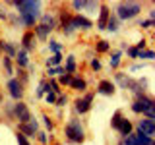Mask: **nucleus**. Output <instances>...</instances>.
I'll return each instance as SVG.
<instances>
[{
	"mask_svg": "<svg viewBox=\"0 0 155 145\" xmlns=\"http://www.w3.org/2000/svg\"><path fill=\"white\" fill-rule=\"evenodd\" d=\"M64 134L70 143H84L85 141V132H84V126L80 124V120H70L64 128Z\"/></svg>",
	"mask_w": 155,
	"mask_h": 145,
	"instance_id": "f257e3e1",
	"label": "nucleus"
},
{
	"mask_svg": "<svg viewBox=\"0 0 155 145\" xmlns=\"http://www.w3.org/2000/svg\"><path fill=\"white\" fill-rule=\"evenodd\" d=\"M134 112H142L145 114L149 120H155V108H153V99L151 97H145V95H138V101L132 105Z\"/></svg>",
	"mask_w": 155,
	"mask_h": 145,
	"instance_id": "f03ea898",
	"label": "nucleus"
},
{
	"mask_svg": "<svg viewBox=\"0 0 155 145\" xmlns=\"http://www.w3.org/2000/svg\"><path fill=\"white\" fill-rule=\"evenodd\" d=\"M14 6L18 8L19 16H31V18H39L41 16V2L35 0V2H31V0H23V2H12Z\"/></svg>",
	"mask_w": 155,
	"mask_h": 145,
	"instance_id": "7ed1b4c3",
	"label": "nucleus"
},
{
	"mask_svg": "<svg viewBox=\"0 0 155 145\" xmlns=\"http://www.w3.org/2000/svg\"><path fill=\"white\" fill-rule=\"evenodd\" d=\"M110 126H113V128H114V130H116V132H118L120 135H122V137H126V135H130V134H132V128H134V126H132V122H130L128 118H124L120 110H116V112L113 114Z\"/></svg>",
	"mask_w": 155,
	"mask_h": 145,
	"instance_id": "20e7f679",
	"label": "nucleus"
},
{
	"mask_svg": "<svg viewBox=\"0 0 155 145\" xmlns=\"http://www.w3.org/2000/svg\"><path fill=\"white\" fill-rule=\"evenodd\" d=\"M142 12V6L138 2H120L116 6V18L118 19H132Z\"/></svg>",
	"mask_w": 155,
	"mask_h": 145,
	"instance_id": "39448f33",
	"label": "nucleus"
},
{
	"mask_svg": "<svg viewBox=\"0 0 155 145\" xmlns=\"http://www.w3.org/2000/svg\"><path fill=\"white\" fill-rule=\"evenodd\" d=\"M12 112H14V118H16L19 124H25V122H29V120H31V112H29L27 105L21 103V101H18V103L14 105Z\"/></svg>",
	"mask_w": 155,
	"mask_h": 145,
	"instance_id": "423d86ee",
	"label": "nucleus"
},
{
	"mask_svg": "<svg viewBox=\"0 0 155 145\" xmlns=\"http://www.w3.org/2000/svg\"><path fill=\"white\" fill-rule=\"evenodd\" d=\"M122 145H155V143H153V137H147L143 134H130L124 137Z\"/></svg>",
	"mask_w": 155,
	"mask_h": 145,
	"instance_id": "0eeeda50",
	"label": "nucleus"
},
{
	"mask_svg": "<svg viewBox=\"0 0 155 145\" xmlns=\"http://www.w3.org/2000/svg\"><path fill=\"white\" fill-rule=\"evenodd\" d=\"M91 103H93V93H85L81 99L76 101V110H78L80 114H85L87 110L91 108Z\"/></svg>",
	"mask_w": 155,
	"mask_h": 145,
	"instance_id": "6e6552de",
	"label": "nucleus"
},
{
	"mask_svg": "<svg viewBox=\"0 0 155 145\" xmlns=\"http://www.w3.org/2000/svg\"><path fill=\"white\" fill-rule=\"evenodd\" d=\"M8 91H10V97L14 101H21L23 97V85L19 83L18 79H10L8 81Z\"/></svg>",
	"mask_w": 155,
	"mask_h": 145,
	"instance_id": "1a4fd4ad",
	"label": "nucleus"
},
{
	"mask_svg": "<svg viewBox=\"0 0 155 145\" xmlns=\"http://www.w3.org/2000/svg\"><path fill=\"white\" fill-rule=\"evenodd\" d=\"M138 134H143V135H147V137H151L155 134V120H149V118L140 120L138 122Z\"/></svg>",
	"mask_w": 155,
	"mask_h": 145,
	"instance_id": "9d476101",
	"label": "nucleus"
},
{
	"mask_svg": "<svg viewBox=\"0 0 155 145\" xmlns=\"http://www.w3.org/2000/svg\"><path fill=\"white\" fill-rule=\"evenodd\" d=\"M114 91H116V87H114L113 81H109V79H101L99 85H97V93H101V95L110 97V95H114Z\"/></svg>",
	"mask_w": 155,
	"mask_h": 145,
	"instance_id": "9b49d317",
	"label": "nucleus"
},
{
	"mask_svg": "<svg viewBox=\"0 0 155 145\" xmlns=\"http://www.w3.org/2000/svg\"><path fill=\"white\" fill-rule=\"evenodd\" d=\"M39 132V124L35 122V120H29V122L25 124H19V134H23L27 137V135H35Z\"/></svg>",
	"mask_w": 155,
	"mask_h": 145,
	"instance_id": "f8f14e48",
	"label": "nucleus"
},
{
	"mask_svg": "<svg viewBox=\"0 0 155 145\" xmlns=\"http://www.w3.org/2000/svg\"><path fill=\"white\" fill-rule=\"evenodd\" d=\"M72 25H74V29H89L93 23L89 21L87 18H84V16H72Z\"/></svg>",
	"mask_w": 155,
	"mask_h": 145,
	"instance_id": "ddd939ff",
	"label": "nucleus"
},
{
	"mask_svg": "<svg viewBox=\"0 0 155 145\" xmlns=\"http://www.w3.org/2000/svg\"><path fill=\"white\" fill-rule=\"evenodd\" d=\"M35 48V35H33V31H27L25 35H23V50H33Z\"/></svg>",
	"mask_w": 155,
	"mask_h": 145,
	"instance_id": "4468645a",
	"label": "nucleus"
},
{
	"mask_svg": "<svg viewBox=\"0 0 155 145\" xmlns=\"http://www.w3.org/2000/svg\"><path fill=\"white\" fill-rule=\"evenodd\" d=\"M109 18H110L109 8H107V6H101V16H99V21H97V27H99V29H105V27H107V21H109Z\"/></svg>",
	"mask_w": 155,
	"mask_h": 145,
	"instance_id": "2eb2a0df",
	"label": "nucleus"
},
{
	"mask_svg": "<svg viewBox=\"0 0 155 145\" xmlns=\"http://www.w3.org/2000/svg\"><path fill=\"white\" fill-rule=\"evenodd\" d=\"M0 50H4L8 54V58H16L18 54V48L12 45V43H6V41H0Z\"/></svg>",
	"mask_w": 155,
	"mask_h": 145,
	"instance_id": "dca6fc26",
	"label": "nucleus"
},
{
	"mask_svg": "<svg viewBox=\"0 0 155 145\" xmlns=\"http://www.w3.org/2000/svg\"><path fill=\"white\" fill-rule=\"evenodd\" d=\"M51 31H52L51 27H47V25H43V23H39V25L35 27V37L41 39V41H47V37H48V33H51Z\"/></svg>",
	"mask_w": 155,
	"mask_h": 145,
	"instance_id": "f3484780",
	"label": "nucleus"
},
{
	"mask_svg": "<svg viewBox=\"0 0 155 145\" xmlns=\"http://www.w3.org/2000/svg\"><path fill=\"white\" fill-rule=\"evenodd\" d=\"M16 62H18V66H19V70H23L25 66H29V58H27V52L23 50H18V54H16Z\"/></svg>",
	"mask_w": 155,
	"mask_h": 145,
	"instance_id": "a211bd4d",
	"label": "nucleus"
},
{
	"mask_svg": "<svg viewBox=\"0 0 155 145\" xmlns=\"http://www.w3.org/2000/svg\"><path fill=\"white\" fill-rule=\"evenodd\" d=\"M70 87H72V89H76V91H85L87 89V83H85V79H81V77H72Z\"/></svg>",
	"mask_w": 155,
	"mask_h": 145,
	"instance_id": "6ab92c4d",
	"label": "nucleus"
},
{
	"mask_svg": "<svg viewBox=\"0 0 155 145\" xmlns=\"http://www.w3.org/2000/svg\"><path fill=\"white\" fill-rule=\"evenodd\" d=\"M66 74H74L76 72V56H68V62H66V68H64Z\"/></svg>",
	"mask_w": 155,
	"mask_h": 145,
	"instance_id": "aec40b11",
	"label": "nucleus"
},
{
	"mask_svg": "<svg viewBox=\"0 0 155 145\" xmlns=\"http://www.w3.org/2000/svg\"><path fill=\"white\" fill-rule=\"evenodd\" d=\"M105 29H109V31H118V18H116V16H110L109 18V21H107V27Z\"/></svg>",
	"mask_w": 155,
	"mask_h": 145,
	"instance_id": "412c9836",
	"label": "nucleus"
},
{
	"mask_svg": "<svg viewBox=\"0 0 155 145\" xmlns=\"http://www.w3.org/2000/svg\"><path fill=\"white\" fill-rule=\"evenodd\" d=\"M60 60H62V54H60V52H56V54L51 56V60H48L47 64H48V68H54V66L60 64Z\"/></svg>",
	"mask_w": 155,
	"mask_h": 145,
	"instance_id": "4be33fe9",
	"label": "nucleus"
},
{
	"mask_svg": "<svg viewBox=\"0 0 155 145\" xmlns=\"http://www.w3.org/2000/svg\"><path fill=\"white\" fill-rule=\"evenodd\" d=\"M19 23L31 27V25H35V18H31V16H19Z\"/></svg>",
	"mask_w": 155,
	"mask_h": 145,
	"instance_id": "5701e85b",
	"label": "nucleus"
},
{
	"mask_svg": "<svg viewBox=\"0 0 155 145\" xmlns=\"http://www.w3.org/2000/svg\"><path fill=\"white\" fill-rule=\"evenodd\" d=\"M2 64H4V70H6V74L8 76H12L14 74V68H12V60L6 56V58H2Z\"/></svg>",
	"mask_w": 155,
	"mask_h": 145,
	"instance_id": "b1692460",
	"label": "nucleus"
},
{
	"mask_svg": "<svg viewBox=\"0 0 155 145\" xmlns=\"http://www.w3.org/2000/svg\"><path fill=\"white\" fill-rule=\"evenodd\" d=\"M118 64H120V52H113V56H110V68H118Z\"/></svg>",
	"mask_w": 155,
	"mask_h": 145,
	"instance_id": "393cba45",
	"label": "nucleus"
},
{
	"mask_svg": "<svg viewBox=\"0 0 155 145\" xmlns=\"http://www.w3.org/2000/svg\"><path fill=\"white\" fill-rule=\"evenodd\" d=\"M58 74H66L64 72V68H60V66H54V68H48V77H54Z\"/></svg>",
	"mask_w": 155,
	"mask_h": 145,
	"instance_id": "a878e982",
	"label": "nucleus"
},
{
	"mask_svg": "<svg viewBox=\"0 0 155 145\" xmlns=\"http://www.w3.org/2000/svg\"><path fill=\"white\" fill-rule=\"evenodd\" d=\"M153 50H142V52H140V54H138V58H145V60H153Z\"/></svg>",
	"mask_w": 155,
	"mask_h": 145,
	"instance_id": "bb28decb",
	"label": "nucleus"
},
{
	"mask_svg": "<svg viewBox=\"0 0 155 145\" xmlns=\"http://www.w3.org/2000/svg\"><path fill=\"white\" fill-rule=\"evenodd\" d=\"M109 50V43L107 41H99L97 43V52H107Z\"/></svg>",
	"mask_w": 155,
	"mask_h": 145,
	"instance_id": "cd10ccee",
	"label": "nucleus"
},
{
	"mask_svg": "<svg viewBox=\"0 0 155 145\" xmlns=\"http://www.w3.org/2000/svg\"><path fill=\"white\" fill-rule=\"evenodd\" d=\"M16 139H18V143H19V145H29L27 137H25L23 134H19V132H16Z\"/></svg>",
	"mask_w": 155,
	"mask_h": 145,
	"instance_id": "c85d7f7f",
	"label": "nucleus"
},
{
	"mask_svg": "<svg viewBox=\"0 0 155 145\" xmlns=\"http://www.w3.org/2000/svg\"><path fill=\"white\" fill-rule=\"evenodd\" d=\"M70 81H72V76L70 74H62L60 76V83L62 85H70Z\"/></svg>",
	"mask_w": 155,
	"mask_h": 145,
	"instance_id": "c756f323",
	"label": "nucleus"
},
{
	"mask_svg": "<svg viewBox=\"0 0 155 145\" xmlns=\"http://www.w3.org/2000/svg\"><path fill=\"white\" fill-rule=\"evenodd\" d=\"M68 103V97L66 95H60V97H56V106H64Z\"/></svg>",
	"mask_w": 155,
	"mask_h": 145,
	"instance_id": "7c9ffc66",
	"label": "nucleus"
},
{
	"mask_svg": "<svg viewBox=\"0 0 155 145\" xmlns=\"http://www.w3.org/2000/svg\"><path fill=\"white\" fill-rule=\"evenodd\" d=\"M48 47H51V50L54 52V54H56V52L62 48V45H60V43H56V41H51V45H48Z\"/></svg>",
	"mask_w": 155,
	"mask_h": 145,
	"instance_id": "2f4dec72",
	"label": "nucleus"
},
{
	"mask_svg": "<svg viewBox=\"0 0 155 145\" xmlns=\"http://www.w3.org/2000/svg\"><path fill=\"white\" fill-rule=\"evenodd\" d=\"M18 74H19V79H18L19 83H21V85L27 83V74H25V72H23V70H18Z\"/></svg>",
	"mask_w": 155,
	"mask_h": 145,
	"instance_id": "473e14b6",
	"label": "nucleus"
},
{
	"mask_svg": "<svg viewBox=\"0 0 155 145\" xmlns=\"http://www.w3.org/2000/svg\"><path fill=\"white\" fill-rule=\"evenodd\" d=\"M43 122H45V126H47V128H48V132H51V130H52V128H54V126H52V120H51V118H48V116H47V114H43Z\"/></svg>",
	"mask_w": 155,
	"mask_h": 145,
	"instance_id": "72a5a7b5",
	"label": "nucleus"
},
{
	"mask_svg": "<svg viewBox=\"0 0 155 145\" xmlns=\"http://www.w3.org/2000/svg\"><path fill=\"white\" fill-rule=\"evenodd\" d=\"M45 101H47V103H51V105H54L56 103V95L54 93H47L45 95Z\"/></svg>",
	"mask_w": 155,
	"mask_h": 145,
	"instance_id": "f704fd0d",
	"label": "nucleus"
},
{
	"mask_svg": "<svg viewBox=\"0 0 155 145\" xmlns=\"http://www.w3.org/2000/svg\"><path fill=\"white\" fill-rule=\"evenodd\" d=\"M128 54L132 56V58H138V54H140V50H138V48H136V47H130V48H128Z\"/></svg>",
	"mask_w": 155,
	"mask_h": 145,
	"instance_id": "c9c22d12",
	"label": "nucleus"
},
{
	"mask_svg": "<svg viewBox=\"0 0 155 145\" xmlns=\"http://www.w3.org/2000/svg\"><path fill=\"white\" fill-rule=\"evenodd\" d=\"M37 135H39V141H41L43 145H47V141H48V137H47V134H43V132H37Z\"/></svg>",
	"mask_w": 155,
	"mask_h": 145,
	"instance_id": "e433bc0d",
	"label": "nucleus"
},
{
	"mask_svg": "<svg viewBox=\"0 0 155 145\" xmlns=\"http://www.w3.org/2000/svg\"><path fill=\"white\" fill-rule=\"evenodd\" d=\"M142 27H143V29L153 27V19H145V21H142Z\"/></svg>",
	"mask_w": 155,
	"mask_h": 145,
	"instance_id": "4c0bfd02",
	"label": "nucleus"
},
{
	"mask_svg": "<svg viewBox=\"0 0 155 145\" xmlns=\"http://www.w3.org/2000/svg\"><path fill=\"white\" fill-rule=\"evenodd\" d=\"M91 68H93V70H101V62L97 60V58H95V60H91Z\"/></svg>",
	"mask_w": 155,
	"mask_h": 145,
	"instance_id": "58836bf2",
	"label": "nucleus"
},
{
	"mask_svg": "<svg viewBox=\"0 0 155 145\" xmlns=\"http://www.w3.org/2000/svg\"><path fill=\"white\" fill-rule=\"evenodd\" d=\"M136 48H138V50H140V52H142V50H143V48H145V41H143V39H142V41H140V43H138V45H136Z\"/></svg>",
	"mask_w": 155,
	"mask_h": 145,
	"instance_id": "ea45409f",
	"label": "nucleus"
},
{
	"mask_svg": "<svg viewBox=\"0 0 155 145\" xmlns=\"http://www.w3.org/2000/svg\"><path fill=\"white\" fill-rule=\"evenodd\" d=\"M0 18H2V19L6 18V14H4V10H0Z\"/></svg>",
	"mask_w": 155,
	"mask_h": 145,
	"instance_id": "a19ab883",
	"label": "nucleus"
},
{
	"mask_svg": "<svg viewBox=\"0 0 155 145\" xmlns=\"http://www.w3.org/2000/svg\"><path fill=\"white\" fill-rule=\"evenodd\" d=\"M54 145H60V143H54Z\"/></svg>",
	"mask_w": 155,
	"mask_h": 145,
	"instance_id": "79ce46f5",
	"label": "nucleus"
}]
</instances>
